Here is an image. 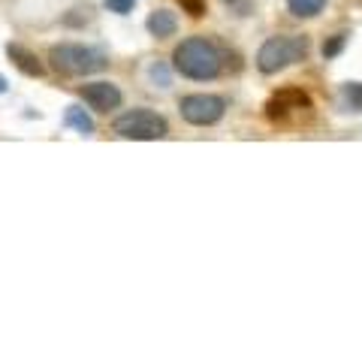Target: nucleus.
I'll return each mask as SVG.
<instances>
[{
	"instance_id": "7",
	"label": "nucleus",
	"mask_w": 362,
	"mask_h": 362,
	"mask_svg": "<svg viewBox=\"0 0 362 362\" xmlns=\"http://www.w3.org/2000/svg\"><path fill=\"white\" fill-rule=\"evenodd\" d=\"M82 100L94 109V112H112L124 103V94L112 85V82H90V85H82Z\"/></svg>"
},
{
	"instance_id": "16",
	"label": "nucleus",
	"mask_w": 362,
	"mask_h": 362,
	"mask_svg": "<svg viewBox=\"0 0 362 362\" xmlns=\"http://www.w3.org/2000/svg\"><path fill=\"white\" fill-rule=\"evenodd\" d=\"M148 76H151V82H160V88H169V76L163 70V64H154L148 70Z\"/></svg>"
},
{
	"instance_id": "17",
	"label": "nucleus",
	"mask_w": 362,
	"mask_h": 362,
	"mask_svg": "<svg viewBox=\"0 0 362 362\" xmlns=\"http://www.w3.org/2000/svg\"><path fill=\"white\" fill-rule=\"evenodd\" d=\"M223 4L230 6L235 16H247V13H251V6H247V0H223Z\"/></svg>"
},
{
	"instance_id": "18",
	"label": "nucleus",
	"mask_w": 362,
	"mask_h": 362,
	"mask_svg": "<svg viewBox=\"0 0 362 362\" xmlns=\"http://www.w3.org/2000/svg\"><path fill=\"white\" fill-rule=\"evenodd\" d=\"M6 90H9V85H6V78L0 76V94H6Z\"/></svg>"
},
{
	"instance_id": "6",
	"label": "nucleus",
	"mask_w": 362,
	"mask_h": 362,
	"mask_svg": "<svg viewBox=\"0 0 362 362\" xmlns=\"http://www.w3.org/2000/svg\"><path fill=\"white\" fill-rule=\"evenodd\" d=\"M311 109H314V103L302 88H281L278 94L269 97L266 118L275 121V124H287V121H296L302 115H311Z\"/></svg>"
},
{
	"instance_id": "9",
	"label": "nucleus",
	"mask_w": 362,
	"mask_h": 362,
	"mask_svg": "<svg viewBox=\"0 0 362 362\" xmlns=\"http://www.w3.org/2000/svg\"><path fill=\"white\" fill-rule=\"evenodd\" d=\"M145 30H148L154 40H169V37H175V30H178V18H175V13H169V9H154L148 21H145Z\"/></svg>"
},
{
	"instance_id": "11",
	"label": "nucleus",
	"mask_w": 362,
	"mask_h": 362,
	"mask_svg": "<svg viewBox=\"0 0 362 362\" xmlns=\"http://www.w3.org/2000/svg\"><path fill=\"white\" fill-rule=\"evenodd\" d=\"M323 6H326V0H287V9L296 18H314V16H320Z\"/></svg>"
},
{
	"instance_id": "12",
	"label": "nucleus",
	"mask_w": 362,
	"mask_h": 362,
	"mask_svg": "<svg viewBox=\"0 0 362 362\" xmlns=\"http://www.w3.org/2000/svg\"><path fill=\"white\" fill-rule=\"evenodd\" d=\"M341 103L350 112H362V82H347L341 88Z\"/></svg>"
},
{
	"instance_id": "5",
	"label": "nucleus",
	"mask_w": 362,
	"mask_h": 362,
	"mask_svg": "<svg viewBox=\"0 0 362 362\" xmlns=\"http://www.w3.org/2000/svg\"><path fill=\"white\" fill-rule=\"evenodd\" d=\"M178 112L194 127H211L226 115V100L221 94H187L178 100Z\"/></svg>"
},
{
	"instance_id": "10",
	"label": "nucleus",
	"mask_w": 362,
	"mask_h": 362,
	"mask_svg": "<svg viewBox=\"0 0 362 362\" xmlns=\"http://www.w3.org/2000/svg\"><path fill=\"white\" fill-rule=\"evenodd\" d=\"M64 127H70V130L82 133V136H90L94 133V118H90L82 106L73 103V106H66V112H64Z\"/></svg>"
},
{
	"instance_id": "15",
	"label": "nucleus",
	"mask_w": 362,
	"mask_h": 362,
	"mask_svg": "<svg viewBox=\"0 0 362 362\" xmlns=\"http://www.w3.org/2000/svg\"><path fill=\"white\" fill-rule=\"evenodd\" d=\"M109 13H118V16H127L130 9L136 6V0H103Z\"/></svg>"
},
{
	"instance_id": "3",
	"label": "nucleus",
	"mask_w": 362,
	"mask_h": 362,
	"mask_svg": "<svg viewBox=\"0 0 362 362\" xmlns=\"http://www.w3.org/2000/svg\"><path fill=\"white\" fill-rule=\"evenodd\" d=\"M305 58H308V40L305 37H269L257 52V70L263 76H275Z\"/></svg>"
},
{
	"instance_id": "4",
	"label": "nucleus",
	"mask_w": 362,
	"mask_h": 362,
	"mask_svg": "<svg viewBox=\"0 0 362 362\" xmlns=\"http://www.w3.org/2000/svg\"><path fill=\"white\" fill-rule=\"evenodd\" d=\"M121 139H136V142H154V139H166L169 136V124L163 115H157L151 109H130L124 115L115 118L112 124Z\"/></svg>"
},
{
	"instance_id": "1",
	"label": "nucleus",
	"mask_w": 362,
	"mask_h": 362,
	"mask_svg": "<svg viewBox=\"0 0 362 362\" xmlns=\"http://www.w3.org/2000/svg\"><path fill=\"white\" fill-rule=\"evenodd\" d=\"M223 58H226V52L211 37H187L175 45L173 66L185 78L211 82V78H218L223 73V64H226Z\"/></svg>"
},
{
	"instance_id": "14",
	"label": "nucleus",
	"mask_w": 362,
	"mask_h": 362,
	"mask_svg": "<svg viewBox=\"0 0 362 362\" xmlns=\"http://www.w3.org/2000/svg\"><path fill=\"white\" fill-rule=\"evenodd\" d=\"M181 6H185V13L187 16H194V18H202L206 16V0H178Z\"/></svg>"
},
{
	"instance_id": "2",
	"label": "nucleus",
	"mask_w": 362,
	"mask_h": 362,
	"mask_svg": "<svg viewBox=\"0 0 362 362\" xmlns=\"http://www.w3.org/2000/svg\"><path fill=\"white\" fill-rule=\"evenodd\" d=\"M52 66L66 78H82V76H94L100 70L109 66V58L100 49H90V45L82 42H61L52 45L49 52Z\"/></svg>"
},
{
	"instance_id": "8",
	"label": "nucleus",
	"mask_w": 362,
	"mask_h": 362,
	"mask_svg": "<svg viewBox=\"0 0 362 362\" xmlns=\"http://www.w3.org/2000/svg\"><path fill=\"white\" fill-rule=\"evenodd\" d=\"M6 58L13 61L25 76H30V78H42V76H45L42 61H40L30 49H25L21 42H9V45H6Z\"/></svg>"
},
{
	"instance_id": "13",
	"label": "nucleus",
	"mask_w": 362,
	"mask_h": 362,
	"mask_svg": "<svg viewBox=\"0 0 362 362\" xmlns=\"http://www.w3.org/2000/svg\"><path fill=\"white\" fill-rule=\"evenodd\" d=\"M347 37H350V33H335V37H329V40H326L323 42V58L326 61H332V58H338V54H341L344 52V45H347Z\"/></svg>"
}]
</instances>
